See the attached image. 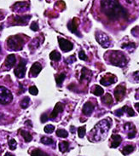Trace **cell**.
<instances>
[{
    "mask_svg": "<svg viewBox=\"0 0 139 156\" xmlns=\"http://www.w3.org/2000/svg\"><path fill=\"white\" fill-rule=\"evenodd\" d=\"M102 102L104 104H106V105H110V104L113 103L114 100H113V97H111V95L108 93V94H106L102 98Z\"/></svg>",
    "mask_w": 139,
    "mask_h": 156,
    "instance_id": "ffe728a7",
    "label": "cell"
},
{
    "mask_svg": "<svg viewBox=\"0 0 139 156\" xmlns=\"http://www.w3.org/2000/svg\"><path fill=\"white\" fill-rule=\"evenodd\" d=\"M32 156H49L46 153L43 152L41 149H34L31 153Z\"/></svg>",
    "mask_w": 139,
    "mask_h": 156,
    "instance_id": "d4e9b609",
    "label": "cell"
},
{
    "mask_svg": "<svg viewBox=\"0 0 139 156\" xmlns=\"http://www.w3.org/2000/svg\"><path fill=\"white\" fill-rule=\"evenodd\" d=\"M44 131L46 132V133H48V134H50V133H52L53 131H54V130H55V126H52V125H48V126H46L44 127Z\"/></svg>",
    "mask_w": 139,
    "mask_h": 156,
    "instance_id": "d6a6232c",
    "label": "cell"
},
{
    "mask_svg": "<svg viewBox=\"0 0 139 156\" xmlns=\"http://www.w3.org/2000/svg\"><path fill=\"white\" fill-rule=\"evenodd\" d=\"M41 143L45 144V145H51L54 143V140L51 139L50 137H43L41 138Z\"/></svg>",
    "mask_w": 139,
    "mask_h": 156,
    "instance_id": "83f0119b",
    "label": "cell"
},
{
    "mask_svg": "<svg viewBox=\"0 0 139 156\" xmlns=\"http://www.w3.org/2000/svg\"><path fill=\"white\" fill-rule=\"evenodd\" d=\"M31 29L32 30V31H35V32L39 30V25L37 24L36 21H33V22L32 23V25H31Z\"/></svg>",
    "mask_w": 139,
    "mask_h": 156,
    "instance_id": "8d00e7d4",
    "label": "cell"
},
{
    "mask_svg": "<svg viewBox=\"0 0 139 156\" xmlns=\"http://www.w3.org/2000/svg\"><path fill=\"white\" fill-rule=\"evenodd\" d=\"M15 10H17L18 11H22V9H26V3H16L14 7H13Z\"/></svg>",
    "mask_w": 139,
    "mask_h": 156,
    "instance_id": "f546056e",
    "label": "cell"
},
{
    "mask_svg": "<svg viewBox=\"0 0 139 156\" xmlns=\"http://www.w3.org/2000/svg\"><path fill=\"white\" fill-rule=\"evenodd\" d=\"M79 56H80V58L81 59V60H83V61H87V56H86V55L85 54L84 50H80V54H79Z\"/></svg>",
    "mask_w": 139,
    "mask_h": 156,
    "instance_id": "d590c367",
    "label": "cell"
},
{
    "mask_svg": "<svg viewBox=\"0 0 139 156\" xmlns=\"http://www.w3.org/2000/svg\"><path fill=\"white\" fill-rule=\"evenodd\" d=\"M78 133H79V137H80V138L85 137V127H80V128L78 129Z\"/></svg>",
    "mask_w": 139,
    "mask_h": 156,
    "instance_id": "836d02e7",
    "label": "cell"
},
{
    "mask_svg": "<svg viewBox=\"0 0 139 156\" xmlns=\"http://www.w3.org/2000/svg\"><path fill=\"white\" fill-rule=\"evenodd\" d=\"M61 54H60L58 51H56V50L52 51L50 54V58L52 61H59L60 60H61Z\"/></svg>",
    "mask_w": 139,
    "mask_h": 156,
    "instance_id": "d6986e66",
    "label": "cell"
},
{
    "mask_svg": "<svg viewBox=\"0 0 139 156\" xmlns=\"http://www.w3.org/2000/svg\"><path fill=\"white\" fill-rule=\"evenodd\" d=\"M133 76H134V77H135V78H137V79L139 81V72H136V73L133 74Z\"/></svg>",
    "mask_w": 139,
    "mask_h": 156,
    "instance_id": "ab89813d",
    "label": "cell"
},
{
    "mask_svg": "<svg viewBox=\"0 0 139 156\" xmlns=\"http://www.w3.org/2000/svg\"><path fill=\"white\" fill-rule=\"evenodd\" d=\"M7 44L9 49L13 50H20L24 45V39L20 38L19 35L11 36L7 40Z\"/></svg>",
    "mask_w": 139,
    "mask_h": 156,
    "instance_id": "3957f363",
    "label": "cell"
},
{
    "mask_svg": "<svg viewBox=\"0 0 139 156\" xmlns=\"http://www.w3.org/2000/svg\"><path fill=\"white\" fill-rule=\"evenodd\" d=\"M102 8L104 10L107 16L112 20H117L119 17H126L128 16L127 11L117 0H102Z\"/></svg>",
    "mask_w": 139,
    "mask_h": 156,
    "instance_id": "6da1fadb",
    "label": "cell"
},
{
    "mask_svg": "<svg viewBox=\"0 0 139 156\" xmlns=\"http://www.w3.org/2000/svg\"><path fill=\"white\" fill-rule=\"evenodd\" d=\"M27 60L25 59H20L19 64L16 67L14 70V73L17 78H21L25 76L26 73V69H27Z\"/></svg>",
    "mask_w": 139,
    "mask_h": 156,
    "instance_id": "8992f818",
    "label": "cell"
},
{
    "mask_svg": "<svg viewBox=\"0 0 139 156\" xmlns=\"http://www.w3.org/2000/svg\"><path fill=\"white\" fill-rule=\"evenodd\" d=\"M29 102L30 99L28 97H26L23 98L21 100V102H20V107H21V108H27V107H28V105H29Z\"/></svg>",
    "mask_w": 139,
    "mask_h": 156,
    "instance_id": "f1b7e54d",
    "label": "cell"
},
{
    "mask_svg": "<svg viewBox=\"0 0 139 156\" xmlns=\"http://www.w3.org/2000/svg\"><path fill=\"white\" fill-rule=\"evenodd\" d=\"M48 120V117H47V115L45 114H44L42 116H41V122L42 123H44L45 121H47Z\"/></svg>",
    "mask_w": 139,
    "mask_h": 156,
    "instance_id": "74e56055",
    "label": "cell"
},
{
    "mask_svg": "<svg viewBox=\"0 0 139 156\" xmlns=\"http://www.w3.org/2000/svg\"><path fill=\"white\" fill-rule=\"evenodd\" d=\"M41 70H42V66H41L40 62H34L33 65L31 67V69H30L29 76L30 77H33V78L37 77L40 74Z\"/></svg>",
    "mask_w": 139,
    "mask_h": 156,
    "instance_id": "8fae6325",
    "label": "cell"
},
{
    "mask_svg": "<svg viewBox=\"0 0 139 156\" xmlns=\"http://www.w3.org/2000/svg\"><path fill=\"white\" fill-rule=\"evenodd\" d=\"M56 135H57V137L65 138V137H67L68 136V131H65L64 129H58V130L56 131Z\"/></svg>",
    "mask_w": 139,
    "mask_h": 156,
    "instance_id": "4316f807",
    "label": "cell"
},
{
    "mask_svg": "<svg viewBox=\"0 0 139 156\" xmlns=\"http://www.w3.org/2000/svg\"><path fill=\"white\" fill-rule=\"evenodd\" d=\"M121 137L119 135H113L112 136V143H111V148H117L121 143Z\"/></svg>",
    "mask_w": 139,
    "mask_h": 156,
    "instance_id": "2e32d148",
    "label": "cell"
},
{
    "mask_svg": "<svg viewBox=\"0 0 139 156\" xmlns=\"http://www.w3.org/2000/svg\"><path fill=\"white\" fill-rule=\"evenodd\" d=\"M20 134H21V136L23 137V138L25 139V141L27 142V143H29L32 141V136L30 134L29 132H28V131H23V130H20Z\"/></svg>",
    "mask_w": 139,
    "mask_h": 156,
    "instance_id": "44dd1931",
    "label": "cell"
},
{
    "mask_svg": "<svg viewBox=\"0 0 139 156\" xmlns=\"http://www.w3.org/2000/svg\"><path fill=\"white\" fill-rule=\"evenodd\" d=\"M29 92L32 95L36 96V95H38V93H39V90H38V88L36 87V86L32 85V86L29 87Z\"/></svg>",
    "mask_w": 139,
    "mask_h": 156,
    "instance_id": "e575fe53",
    "label": "cell"
},
{
    "mask_svg": "<svg viewBox=\"0 0 139 156\" xmlns=\"http://www.w3.org/2000/svg\"><path fill=\"white\" fill-rule=\"evenodd\" d=\"M66 78V75L64 73H60V74H57L56 75V84L57 85H61L62 82L64 81V79Z\"/></svg>",
    "mask_w": 139,
    "mask_h": 156,
    "instance_id": "484cf974",
    "label": "cell"
},
{
    "mask_svg": "<svg viewBox=\"0 0 139 156\" xmlns=\"http://www.w3.org/2000/svg\"><path fill=\"white\" fill-rule=\"evenodd\" d=\"M93 110H94V105L90 102H86L83 107V113H84V114H85L87 116H90Z\"/></svg>",
    "mask_w": 139,
    "mask_h": 156,
    "instance_id": "9a60e30c",
    "label": "cell"
},
{
    "mask_svg": "<svg viewBox=\"0 0 139 156\" xmlns=\"http://www.w3.org/2000/svg\"><path fill=\"white\" fill-rule=\"evenodd\" d=\"M126 95V86L119 85L114 90V97L118 101H122L124 96Z\"/></svg>",
    "mask_w": 139,
    "mask_h": 156,
    "instance_id": "30bf717a",
    "label": "cell"
},
{
    "mask_svg": "<svg viewBox=\"0 0 139 156\" xmlns=\"http://www.w3.org/2000/svg\"><path fill=\"white\" fill-rule=\"evenodd\" d=\"M95 96H97V97H100L103 94V89L99 86V85H96L95 88L93 89V92H92Z\"/></svg>",
    "mask_w": 139,
    "mask_h": 156,
    "instance_id": "cb8c5ba5",
    "label": "cell"
},
{
    "mask_svg": "<svg viewBox=\"0 0 139 156\" xmlns=\"http://www.w3.org/2000/svg\"><path fill=\"white\" fill-rule=\"evenodd\" d=\"M96 38L97 42L99 43L100 44H102V47L107 48L110 45V40L109 38L103 32H97L96 33Z\"/></svg>",
    "mask_w": 139,
    "mask_h": 156,
    "instance_id": "52a82bcc",
    "label": "cell"
},
{
    "mask_svg": "<svg viewBox=\"0 0 139 156\" xmlns=\"http://www.w3.org/2000/svg\"><path fill=\"white\" fill-rule=\"evenodd\" d=\"M0 50H1V46H0Z\"/></svg>",
    "mask_w": 139,
    "mask_h": 156,
    "instance_id": "ee69618b",
    "label": "cell"
},
{
    "mask_svg": "<svg viewBox=\"0 0 139 156\" xmlns=\"http://www.w3.org/2000/svg\"><path fill=\"white\" fill-rule=\"evenodd\" d=\"M30 16H16L15 17V21L16 24H25L28 23V21L30 19Z\"/></svg>",
    "mask_w": 139,
    "mask_h": 156,
    "instance_id": "e0dca14e",
    "label": "cell"
},
{
    "mask_svg": "<svg viewBox=\"0 0 139 156\" xmlns=\"http://www.w3.org/2000/svg\"><path fill=\"white\" fill-rule=\"evenodd\" d=\"M8 144H9V147H10V148L11 150H15V149L16 148V147H17V143H16V141L15 139H13V138L9 140Z\"/></svg>",
    "mask_w": 139,
    "mask_h": 156,
    "instance_id": "4dcf8cb0",
    "label": "cell"
},
{
    "mask_svg": "<svg viewBox=\"0 0 139 156\" xmlns=\"http://www.w3.org/2000/svg\"><path fill=\"white\" fill-rule=\"evenodd\" d=\"M134 149H135V147L134 146H132V145H127V146H126L123 148L122 153H123L125 155H127L131 154V152H133Z\"/></svg>",
    "mask_w": 139,
    "mask_h": 156,
    "instance_id": "603a6c76",
    "label": "cell"
},
{
    "mask_svg": "<svg viewBox=\"0 0 139 156\" xmlns=\"http://www.w3.org/2000/svg\"><path fill=\"white\" fill-rule=\"evenodd\" d=\"M0 14H1V13H0Z\"/></svg>",
    "mask_w": 139,
    "mask_h": 156,
    "instance_id": "f6af8a7d",
    "label": "cell"
},
{
    "mask_svg": "<svg viewBox=\"0 0 139 156\" xmlns=\"http://www.w3.org/2000/svg\"><path fill=\"white\" fill-rule=\"evenodd\" d=\"M125 128H126V131L128 132L127 135H128L129 138H132V137H135V135H136V128H135V126L132 124L126 123L125 125Z\"/></svg>",
    "mask_w": 139,
    "mask_h": 156,
    "instance_id": "5bb4252c",
    "label": "cell"
},
{
    "mask_svg": "<svg viewBox=\"0 0 139 156\" xmlns=\"http://www.w3.org/2000/svg\"><path fill=\"white\" fill-rule=\"evenodd\" d=\"M100 82H101L102 85H103L105 86H108V85H110L115 83L116 82V78L114 75H112L110 73H108L106 76H104L103 78L100 80Z\"/></svg>",
    "mask_w": 139,
    "mask_h": 156,
    "instance_id": "7c38bea8",
    "label": "cell"
},
{
    "mask_svg": "<svg viewBox=\"0 0 139 156\" xmlns=\"http://www.w3.org/2000/svg\"><path fill=\"white\" fill-rule=\"evenodd\" d=\"M13 100V95L10 90L4 86H0V104H9Z\"/></svg>",
    "mask_w": 139,
    "mask_h": 156,
    "instance_id": "5b68a950",
    "label": "cell"
},
{
    "mask_svg": "<svg viewBox=\"0 0 139 156\" xmlns=\"http://www.w3.org/2000/svg\"><path fill=\"white\" fill-rule=\"evenodd\" d=\"M122 110H123V111H126L129 116H134V115H135V113H134V111L132 110V108L127 107V106H125V107H122Z\"/></svg>",
    "mask_w": 139,
    "mask_h": 156,
    "instance_id": "1f68e13d",
    "label": "cell"
},
{
    "mask_svg": "<svg viewBox=\"0 0 139 156\" xmlns=\"http://www.w3.org/2000/svg\"><path fill=\"white\" fill-rule=\"evenodd\" d=\"M1 117H2V115H1V114H0V118H1Z\"/></svg>",
    "mask_w": 139,
    "mask_h": 156,
    "instance_id": "7bdbcfd3",
    "label": "cell"
},
{
    "mask_svg": "<svg viewBox=\"0 0 139 156\" xmlns=\"http://www.w3.org/2000/svg\"><path fill=\"white\" fill-rule=\"evenodd\" d=\"M58 41H59V46L61 49L64 52H68V51H70L71 49H73V44L68 41L67 39H62V38H59L58 39Z\"/></svg>",
    "mask_w": 139,
    "mask_h": 156,
    "instance_id": "ba28073f",
    "label": "cell"
},
{
    "mask_svg": "<svg viewBox=\"0 0 139 156\" xmlns=\"http://www.w3.org/2000/svg\"><path fill=\"white\" fill-rule=\"evenodd\" d=\"M135 107L137 108V110L139 112V102L138 103H136V104H135Z\"/></svg>",
    "mask_w": 139,
    "mask_h": 156,
    "instance_id": "60d3db41",
    "label": "cell"
},
{
    "mask_svg": "<svg viewBox=\"0 0 139 156\" xmlns=\"http://www.w3.org/2000/svg\"><path fill=\"white\" fill-rule=\"evenodd\" d=\"M63 108H64L63 104H62V103H61V102H58V103L55 106L54 109H53V111H52V112H51V114H50V119H55V118L58 115V114H59V113H61V112H62V111H63Z\"/></svg>",
    "mask_w": 139,
    "mask_h": 156,
    "instance_id": "4fadbf2b",
    "label": "cell"
},
{
    "mask_svg": "<svg viewBox=\"0 0 139 156\" xmlns=\"http://www.w3.org/2000/svg\"><path fill=\"white\" fill-rule=\"evenodd\" d=\"M75 57H74V56H70L69 58L68 61H66V62L68 61V63H73V61H75Z\"/></svg>",
    "mask_w": 139,
    "mask_h": 156,
    "instance_id": "f35d334b",
    "label": "cell"
},
{
    "mask_svg": "<svg viewBox=\"0 0 139 156\" xmlns=\"http://www.w3.org/2000/svg\"><path fill=\"white\" fill-rule=\"evenodd\" d=\"M16 62V56L14 54H10L9 55L5 61H4V68L5 70H10L12 68V67L15 66Z\"/></svg>",
    "mask_w": 139,
    "mask_h": 156,
    "instance_id": "9c48e42d",
    "label": "cell"
},
{
    "mask_svg": "<svg viewBox=\"0 0 139 156\" xmlns=\"http://www.w3.org/2000/svg\"><path fill=\"white\" fill-rule=\"evenodd\" d=\"M68 147H69V144H68V142H61V143H59V149L61 153H64V152L68 151Z\"/></svg>",
    "mask_w": 139,
    "mask_h": 156,
    "instance_id": "7402d4cb",
    "label": "cell"
},
{
    "mask_svg": "<svg viewBox=\"0 0 139 156\" xmlns=\"http://www.w3.org/2000/svg\"><path fill=\"white\" fill-rule=\"evenodd\" d=\"M109 61L111 64L118 67H125L127 63V60L123 53L119 51H114L111 53L109 56Z\"/></svg>",
    "mask_w": 139,
    "mask_h": 156,
    "instance_id": "7a4b0ae2",
    "label": "cell"
},
{
    "mask_svg": "<svg viewBox=\"0 0 139 156\" xmlns=\"http://www.w3.org/2000/svg\"><path fill=\"white\" fill-rule=\"evenodd\" d=\"M4 156H15V155H12V154H10V153H6Z\"/></svg>",
    "mask_w": 139,
    "mask_h": 156,
    "instance_id": "b9f144b4",
    "label": "cell"
},
{
    "mask_svg": "<svg viewBox=\"0 0 139 156\" xmlns=\"http://www.w3.org/2000/svg\"><path fill=\"white\" fill-rule=\"evenodd\" d=\"M110 126V123L108 124V120H102L100 123H98V125H97L95 129L93 130V131H95V137L96 140L98 141L100 139V137H102V134H106V132L109 131Z\"/></svg>",
    "mask_w": 139,
    "mask_h": 156,
    "instance_id": "277c9868",
    "label": "cell"
},
{
    "mask_svg": "<svg viewBox=\"0 0 139 156\" xmlns=\"http://www.w3.org/2000/svg\"><path fill=\"white\" fill-rule=\"evenodd\" d=\"M77 26H78V24L76 23V20H73L72 21H70L69 24H68V29H69L72 32H74V33H76L77 35H80V34L78 33V32H77Z\"/></svg>",
    "mask_w": 139,
    "mask_h": 156,
    "instance_id": "ac0fdd59",
    "label": "cell"
}]
</instances>
